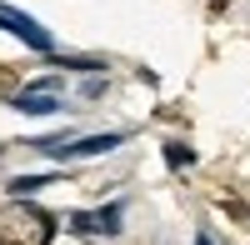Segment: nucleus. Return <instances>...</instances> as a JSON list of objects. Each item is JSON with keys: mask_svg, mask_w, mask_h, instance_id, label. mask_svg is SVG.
I'll list each match as a JSON object with an SVG mask.
<instances>
[{"mask_svg": "<svg viewBox=\"0 0 250 245\" xmlns=\"http://www.w3.org/2000/svg\"><path fill=\"white\" fill-rule=\"evenodd\" d=\"M50 235H55V220L45 210L25 205V200L0 210V245H45Z\"/></svg>", "mask_w": 250, "mask_h": 245, "instance_id": "f257e3e1", "label": "nucleus"}, {"mask_svg": "<svg viewBox=\"0 0 250 245\" xmlns=\"http://www.w3.org/2000/svg\"><path fill=\"white\" fill-rule=\"evenodd\" d=\"M0 25H5L10 35H20L25 45H35V50H50V35L40 30L30 15H20V10H10V5H0Z\"/></svg>", "mask_w": 250, "mask_h": 245, "instance_id": "f03ea898", "label": "nucleus"}, {"mask_svg": "<svg viewBox=\"0 0 250 245\" xmlns=\"http://www.w3.org/2000/svg\"><path fill=\"white\" fill-rule=\"evenodd\" d=\"M15 110H25V115H50V110H60V95H55V80H40V85H30V90H20V95H15Z\"/></svg>", "mask_w": 250, "mask_h": 245, "instance_id": "7ed1b4c3", "label": "nucleus"}, {"mask_svg": "<svg viewBox=\"0 0 250 245\" xmlns=\"http://www.w3.org/2000/svg\"><path fill=\"white\" fill-rule=\"evenodd\" d=\"M75 230H105V235H115L120 230V205L100 210V215H75Z\"/></svg>", "mask_w": 250, "mask_h": 245, "instance_id": "20e7f679", "label": "nucleus"}, {"mask_svg": "<svg viewBox=\"0 0 250 245\" xmlns=\"http://www.w3.org/2000/svg\"><path fill=\"white\" fill-rule=\"evenodd\" d=\"M215 200H220V210L230 215L240 230H250V205H245V200H235V195H220V190H215Z\"/></svg>", "mask_w": 250, "mask_h": 245, "instance_id": "39448f33", "label": "nucleus"}, {"mask_svg": "<svg viewBox=\"0 0 250 245\" xmlns=\"http://www.w3.org/2000/svg\"><path fill=\"white\" fill-rule=\"evenodd\" d=\"M40 185H50L45 175H20V180H10V195H30V190H40Z\"/></svg>", "mask_w": 250, "mask_h": 245, "instance_id": "423d86ee", "label": "nucleus"}, {"mask_svg": "<svg viewBox=\"0 0 250 245\" xmlns=\"http://www.w3.org/2000/svg\"><path fill=\"white\" fill-rule=\"evenodd\" d=\"M20 90V70L15 65H0V95H15Z\"/></svg>", "mask_w": 250, "mask_h": 245, "instance_id": "0eeeda50", "label": "nucleus"}]
</instances>
